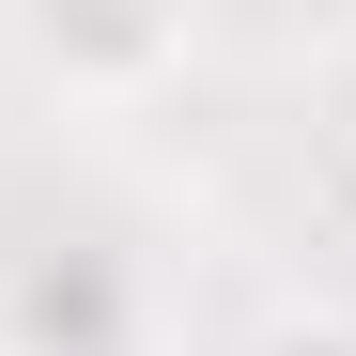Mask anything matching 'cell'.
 I'll list each match as a JSON object with an SVG mask.
<instances>
[{
	"instance_id": "6da1fadb",
	"label": "cell",
	"mask_w": 356,
	"mask_h": 356,
	"mask_svg": "<svg viewBox=\"0 0 356 356\" xmlns=\"http://www.w3.org/2000/svg\"><path fill=\"white\" fill-rule=\"evenodd\" d=\"M140 279L108 248H16L0 264V356H140Z\"/></svg>"
},
{
	"instance_id": "7a4b0ae2",
	"label": "cell",
	"mask_w": 356,
	"mask_h": 356,
	"mask_svg": "<svg viewBox=\"0 0 356 356\" xmlns=\"http://www.w3.org/2000/svg\"><path fill=\"white\" fill-rule=\"evenodd\" d=\"M16 63L47 93H155V78H186V16H31Z\"/></svg>"
},
{
	"instance_id": "3957f363",
	"label": "cell",
	"mask_w": 356,
	"mask_h": 356,
	"mask_svg": "<svg viewBox=\"0 0 356 356\" xmlns=\"http://www.w3.org/2000/svg\"><path fill=\"white\" fill-rule=\"evenodd\" d=\"M279 356H356V341H341V325H294V341H279Z\"/></svg>"
}]
</instances>
